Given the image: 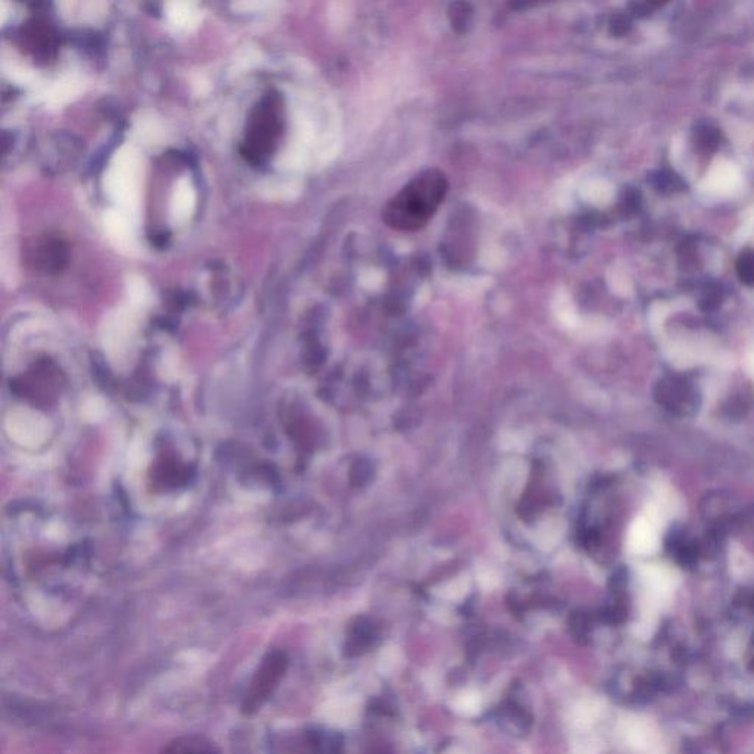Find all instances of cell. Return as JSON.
<instances>
[{"label":"cell","instance_id":"cell-4","mask_svg":"<svg viewBox=\"0 0 754 754\" xmlns=\"http://www.w3.org/2000/svg\"><path fill=\"white\" fill-rule=\"evenodd\" d=\"M375 638L376 629L373 623L368 620H359V623L354 625L349 640L345 645V656L355 657L363 654L373 644Z\"/></svg>","mask_w":754,"mask_h":754},{"label":"cell","instance_id":"cell-7","mask_svg":"<svg viewBox=\"0 0 754 754\" xmlns=\"http://www.w3.org/2000/svg\"><path fill=\"white\" fill-rule=\"evenodd\" d=\"M453 8H454V12H451V17H453L454 27H458V25H464L466 22H469L467 15L470 14V12L466 10V8H469V5L462 3V10H457L455 6H453Z\"/></svg>","mask_w":754,"mask_h":754},{"label":"cell","instance_id":"cell-6","mask_svg":"<svg viewBox=\"0 0 754 754\" xmlns=\"http://www.w3.org/2000/svg\"><path fill=\"white\" fill-rule=\"evenodd\" d=\"M716 143H718V136L712 129H709V127H705V129L698 133V145L705 150L713 149L714 146H716Z\"/></svg>","mask_w":754,"mask_h":754},{"label":"cell","instance_id":"cell-3","mask_svg":"<svg viewBox=\"0 0 754 754\" xmlns=\"http://www.w3.org/2000/svg\"><path fill=\"white\" fill-rule=\"evenodd\" d=\"M162 754H220V750L210 738L191 734L171 741Z\"/></svg>","mask_w":754,"mask_h":754},{"label":"cell","instance_id":"cell-5","mask_svg":"<svg viewBox=\"0 0 754 754\" xmlns=\"http://www.w3.org/2000/svg\"><path fill=\"white\" fill-rule=\"evenodd\" d=\"M737 272L744 283L754 285V251H746L744 253H741L737 262Z\"/></svg>","mask_w":754,"mask_h":754},{"label":"cell","instance_id":"cell-1","mask_svg":"<svg viewBox=\"0 0 754 754\" xmlns=\"http://www.w3.org/2000/svg\"><path fill=\"white\" fill-rule=\"evenodd\" d=\"M446 191L448 180L442 171L434 168L423 171L389 199L382 219L398 232H416L430 221Z\"/></svg>","mask_w":754,"mask_h":754},{"label":"cell","instance_id":"cell-2","mask_svg":"<svg viewBox=\"0 0 754 754\" xmlns=\"http://www.w3.org/2000/svg\"><path fill=\"white\" fill-rule=\"evenodd\" d=\"M288 664L289 660L286 653L278 650L272 651L262 659L258 670L255 672L249 684L244 702H242V712L245 714H252L262 707L264 702L273 696L278 682L282 681Z\"/></svg>","mask_w":754,"mask_h":754}]
</instances>
